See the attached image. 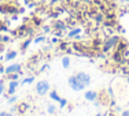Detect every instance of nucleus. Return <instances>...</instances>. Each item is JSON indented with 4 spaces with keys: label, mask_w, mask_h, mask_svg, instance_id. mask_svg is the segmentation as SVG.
Masks as SVG:
<instances>
[{
    "label": "nucleus",
    "mask_w": 129,
    "mask_h": 116,
    "mask_svg": "<svg viewBox=\"0 0 129 116\" xmlns=\"http://www.w3.org/2000/svg\"><path fill=\"white\" fill-rule=\"evenodd\" d=\"M96 97H98V94L95 93V91H87V94H85V98L89 100V101H93Z\"/></svg>",
    "instance_id": "5"
},
{
    "label": "nucleus",
    "mask_w": 129,
    "mask_h": 116,
    "mask_svg": "<svg viewBox=\"0 0 129 116\" xmlns=\"http://www.w3.org/2000/svg\"><path fill=\"white\" fill-rule=\"evenodd\" d=\"M15 56H17V53H15V52H11V53L7 55V59H14Z\"/></svg>",
    "instance_id": "9"
},
{
    "label": "nucleus",
    "mask_w": 129,
    "mask_h": 116,
    "mask_svg": "<svg viewBox=\"0 0 129 116\" xmlns=\"http://www.w3.org/2000/svg\"><path fill=\"white\" fill-rule=\"evenodd\" d=\"M17 82H11V83H10V89H8V93H10V94H13L14 93V90H15V87H17Z\"/></svg>",
    "instance_id": "6"
},
{
    "label": "nucleus",
    "mask_w": 129,
    "mask_h": 116,
    "mask_svg": "<svg viewBox=\"0 0 129 116\" xmlns=\"http://www.w3.org/2000/svg\"><path fill=\"white\" fill-rule=\"evenodd\" d=\"M33 81V78H27V79H25V83H29V82H32Z\"/></svg>",
    "instance_id": "13"
},
{
    "label": "nucleus",
    "mask_w": 129,
    "mask_h": 116,
    "mask_svg": "<svg viewBox=\"0 0 129 116\" xmlns=\"http://www.w3.org/2000/svg\"><path fill=\"white\" fill-rule=\"evenodd\" d=\"M96 116H100V115H96Z\"/></svg>",
    "instance_id": "18"
},
{
    "label": "nucleus",
    "mask_w": 129,
    "mask_h": 116,
    "mask_svg": "<svg viewBox=\"0 0 129 116\" xmlns=\"http://www.w3.org/2000/svg\"><path fill=\"white\" fill-rule=\"evenodd\" d=\"M4 116H13V115H10V113H6Z\"/></svg>",
    "instance_id": "17"
},
{
    "label": "nucleus",
    "mask_w": 129,
    "mask_h": 116,
    "mask_svg": "<svg viewBox=\"0 0 129 116\" xmlns=\"http://www.w3.org/2000/svg\"><path fill=\"white\" fill-rule=\"evenodd\" d=\"M3 90H4V86H3V83H0V94L3 93Z\"/></svg>",
    "instance_id": "12"
},
{
    "label": "nucleus",
    "mask_w": 129,
    "mask_h": 116,
    "mask_svg": "<svg viewBox=\"0 0 129 116\" xmlns=\"http://www.w3.org/2000/svg\"><path fill=\"white\" fill-rule=\"evenodd\" d=\"M122 116H129V111H125L124 113H122Z\"/></svg>",
    "instance_id": "15"
},
{
    "label": "nucleus",
    "mask_w": 129,
    "mask_h": 116,
    "mask_svg": "<svg viewBox=\"0 0 129 116\" xmlns=\"http://www.w3.org/2000/svg\"><path fill=\"white\" fill-rule=\"evenodd\" d=\"M54 111H55V108H54L52 105H51V106H48V112H50V113H52Z\"/></svg>",
    "instance_id": "11"
},
{
    "label": "nucleus",
    "mask_w": 129,
    "mask_h": 116,
    "mask_svg": "<svg viewBox=\"0 0 129 116\" xmlns=\"http://www.w3.org/2000/svg\"><path fill=\"white\" fill-rule=\"evenodd\" d=\"M69 57H63V60H62V64H63V67H69Z\"/></svg>",
    "instance_id": "8"
},
{
    "label": "nucleus",
    "mask_w": 129,
    "mask_h": 116,
    "mask_svg": "<svg viewBox=\"0 0 129 116\" xmlns=\"http://www.w3.org/2000/svg\"><path fill=\"white\" fill-rule=\"evenodd\" d=\"M48 89H50V86H48L47 82H39L37 83V93L39 94H45L48 91Z\"/></svg>",
    "instance_id": "2"
},
{
    "label": "nucleus",
    "mask_w": 129,
    "mask_h": 116,
    "mask_svg": "<svg viewBox=\"0 0 129 116\" xmlns=\"http://www.w3.org/2000/svg\"><path fill=\"white\" fill-rule=\"evenodd\" d=\"M51 98L55 100V101H60V98H59V96L56 94V91H52L51 93Z\"/></svg>",
    "instance_id": "7"
},
{
    "label": "nucleus",
    "mask_w": 129,
    "mask_h": 116,
    "mask_svg": "<svg viewBox=\"0 0 129 116\" xmlns=\"http://www.w3.org/2000/svg\"><path fill=\"white\" fill-rule=\"evenodd\" d=\"M77 78L80 79V81L82 82V83L87 86V85H89V82H91V78H89V75H87V74H84V72H78L77 74Z\"/></svg>",
    "instance_id": "3"
},
{
    "label": "nucleus",
    "mask_w": 129,
    "mask_h": 116,
    "mask_svg": "<svg viewBox=\"0 0 129 116\" xmlns=\"http://www.w3.org/2000/svg\"><path fill=\"white\" fill-rule=\"evenodd\" d=\"M19 70H21L19 64H14V66L7 67V68H6V72H7V74H13V72H17V71H19Z\"/></svg>",
    "instance_id": "4"
},
{
    "label": "nucleus",
    "mask_w": 129,
    "mask_h": 116,
    "mask_svg": "<svg viewBox=\"0 0 129 116\" xmlns=\"http://www.w3.org/2000/svg\"><path fill=\"white\" fill-rule=\"evenodd\" d=\"M60 104H62V106L66 105V100H60Z\"/></svg>",
    "instance_id": "14"
},
{
    "label": "nucleus",
    "mask_w": 129,
    "mask_h": 116,
    "mask_svg": "<svg viewBox=\"0 0 129 116\" xmlns=\"http://www.w3.org/2000/svg\"><path fill=\"white\" fill-rule=\"evenodd\" d=\"M128 82H129V78H128Z\"/></svg>",
    "instance_id": "19"
},
{
    "label": "nucleus",
    "mask_w": 129,
    "mask_h": 116,
    "mask_svg": "<svg viewBox=\"0 0 129 116\" xmlns=\"http://www.w3.org/2000/svg\"><path fill=\"white\" fill-rule=\"evenodd\" d=\"M6 115V112H2V113H0V116H4Z\"/></svg>",
    "instance_id": "16"
},
{
    "label": "nucleus",
    "mask_w": 129,
    "mask_h": 116,
    "mask_svg": "<svg viewBox=\"0 0 129 116\" xmlns=\"http://www.w3.org/2000/svg\"><path fill=\"white\" fill-rule=\"evenodd\" d=\"M77 33H80V30H78V29H76V30H73V32H72V33H70V37H73V36H76V34H77Z\"/></svg>",
    "instance_id": "10"
},
{
    "label": "nucleus",
    "mask_w": 129,
    "mask_h": 116,
    "mask_svg": "<svg viewBox=\"0 0 129 116\" xmlns=\"http://www.w3.org/2000/svg\"><path fill=\"white\" fill-rule=\"evenodd\" d=\"M69 83H70V86H72V89H74V90H82L85 87V85L77 78V75L70 77L69 78Z\"/></svg>",
    "instance_id": "1"
}]
</instances>
